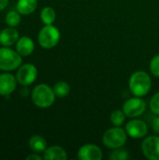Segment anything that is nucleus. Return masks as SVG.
<instances>
[{"label":"nucleus","mask_w":159,"mask_h":160,"mask_svg":"<svg viewBox=\"0 0 159 160\" xmlns=\"http://www.w3.org/2000/svg\"><path fill=\"white\" fill-rule=\"evenodd\" d=\"M37 8V0H18L16 9L22 15H29Z\"/></svg>","instance_id":"obj_16"},{"label":"nucleus","mask_w":159,"mask_h":160,"mask_svg":"<svg viewBox=\"0 0 159 160\" xmlns=\"http://www.w3.org/2000/svg\"><path fill=\"white\" fill-rule=\"evenodd\" d=\"M29 147L32 152L41 154L47 149V142L40 135H34L29 139Z\"/></svg>","instance_id":"obj_15"},{"label":"nucleus","mask_w":159,"mask_h":160,"mask_svg":"<svg viewBox=\"0 0 159 160\" xmlns=\"http://www.w3.org/2000/svg\"><path fill=\"white\" fill-rule=\"evenodd\" d=\"M9 0H0V11L5 9L8 5Z\"/></svg>","instance_id":"obj_26"},{"label":"nucleus","mask_w":159,"mask_h":160,"mask_svg":"<svg viewBox=\"0 0 159 160\" xmlns=\"http://www.w3.org/2000/svg\"><path fill=\"white\" fill-rule=\"evenodd\" d=\"M127 133L126 129L121 127H113L106 130L102 137L103 144L110 149H116L123 147L127 142Z\"/></svg>","instance_id":"obj_4"},{"label":"nucleus","mask_w":159,"mask_h":160,"mask_svg":"<svg viewBox=\"0 0 159 160\" xmlns=\"http://www.w3.org/2000/svg\"><path fill=\"white\" fill-rule=\"evenodd\" d=\"M22 55L8 47L3 46L0 48V70L4 72H10L18 69L22 65Z\"/></svg>","instance_id":"obj_3"},{"label":"nucleus","mask_w":159,"mask_h":160,"mask_svg":"<svg viewBox=\"0 0 159 160\" xmlns=\"http://www.w3.org/2000/svg\"><path fill=\"white\" fill-rule=\"evenodd\" d=\"M142 154L150 160H159V137L150 136L142 144Z\"/></svg>","instance_id":"obj_8"},{"label":"nucleus","mask_w":159,"mask_h":160,"mask_svg":"<svg viewBox=\"0 0 159 160\" xmlns=\"http://www.w3.org/2000/svg\"><path fill=\"white\" fill-rule=\"evenodd\" d=\"M55 97L53 89L46 83H40L35 86L31 94L32 102L40 109L51 107L55 101Z\"/></svg>","instance_id":"obj_2"},{"label":"nucleus","mask_w":159,"mask_h":160,"mask_svg":"<svg viewBox=\"0 0 159 160\" xmlns=\"http://www.w3.org/2000/svg\"><path fill=\"white\" fill-rule=\"evenodd\" d=\"M18 81L16 76L9 72L0 74V96L7 97L16 89Z\"/></svg>","instance_id":"obj_10"},{"label":"nucleus","mask_w":159,"mask_h":160,"mask_svg":"<svg viewBox=\"0 0 159 160\" xmlns=\"http://www.w3.org/2000/svg\"><path fill=\"white\" fill-rule=\"evenodd\" d=\"M103 154L96 144H84L78 151V158L81 160H101Z\"/></svg>","instance_id":"obj_11"},{"label":"nucleus","mask_w":159,"mask_h":160,"mask_svg":"<svg viewBox=\"0 0 159 160\" xmlns=\"http://www.w3.org/2000/svg\"><path fill=\"white\" fill-rule=\"evenodd\" d=\"M127 158H129V153L122 147L113 149L110 155V159L112 160H126Z\"/></svg>","instance_id":"obj_21"},{"label":"nucleus","mask_w":159,"mask_h":160,"mask_svg":"<svg viewBox=\"0 0 159 160\" xmlns=\"http://www.w3.org/2000/svg\"><path fill=\"white\" fill-rule=\"evenodd\" d=\"M128 84L133 96L142 98L150 92L152 87V81L147 72L139 70L131 75Z\"/></svg>","instance_id":"obj_1"},{"label":"nucleus","mask_w":159,"mask_h":160,"mask_svg":"<svg viewBox=\"0 0 159 160\" xmlns=\"http://www.w3.org/2000/svg\"><path fill=\"white\" fill-rule=\"evenodd\" d=\"M53 92L57 98H65L70 92V86L66 82H58L53 86Z\"/></svg>","instance_id":"obj_19"},{"label":"nucleus","mask_w":159,"mask_h":160,"mask_svg":"<svg viewBox=\"0 0 159 160\" xmlns=\"http://www.w3.org/2000/svg\"><path fill=\"white\" fill-rule=\"evenodd\" d=\"M21 13L16 10H9L5 17V22L7 26L10 27H16L21 22Z\"/></svg>","instance_id":"obj_18"},{"label":"nucleus","mask_w":159,"mask_h":160,"mask_svg":"<svg viewBox=\"0 0 159 160\" xmlns=\"http://www.w3.org/2000/svg\"><path fill=\"white\" fill-rule=\"evenodd\" d=\"M126 114L124 112V111L122 110H116V111H113L111 114V122L112 124L114 126V127H121L125 121H126Z\"/></svg>","instance_id":"obj_20"},{"label":"nucleus","mask_w":159,"mask_h":160,"mask_svg":"<svg viewBox=\"0 0 159 160\" xmlns=\"http://www.w3.org/2000/svg\"><path fill=\"white\" fill-rule=\"evenodd\" d=\"M40 19L44 24H52L56 19L55 10L52 7H45L40 11Z\"/></svg>","instance_id":"obj_17"},{"label":"nucleus","mask_w":159,"mask_h":160,"mask_svg":"<svg viewBox=\"0 0 159 160\" xmlns=\"http://www.w3.org/2000/svg\"><path fill=\"white\" fill-rule=\"evenodd\" d=\"M37 77V69L33 64H23L21 65L17 69L16 79L18 83L22 86L31 85Z\"/></svg>","instance_id":"obj_6"},{"label":"nucleus","mask_w":159,"mask_h":160,"mask_svg":"<svg viewBox=\"0 0 159 160\" xmlns=\"http://www.w3.org/2000/svg\"><path fill=\"white\" fill-rule=\"evenodd\" d=\"M150 110L155 115H159V92L155 94L150 100Z\"/></svg>","instance_id":"obj_22"},{"label":"nucleus","mask_w":159,"mask_h":160,"mask_svg":"<svg viewBox=\"0 0 159 160\" xmlns=\"http://www.w3.org/2000/svg\"><path fill=\"white\" fill-rule=\"evenodd\" d=\"M152 128L153 130L157 133L159 134V115H156L153 119H152Z\"/></svg>","instance_id":"obj_24"},{"label":"nucleus","mask_w":159,"mask_h":160,"mask_svg":"<svg viewBox=\"0 0 159 160\" xmlns=\"http://www.w3.org/2000/svg\"><path fill=\"white\" fill-rule=\"evenodd\" d=\"M60 31L52 24H45L39 31L37 40L43 49L54 48L60 40Z\"/></svg>","instance_id":"obj_5"},{"label":"nucleus","mask_w":159,"mask_h":160,"mask_svg":"<svg viewBox=\"0 0 159 160\" xmlns=\"http://www.w3.org/2000/svg\"><path fill=\"white\" fill-rule=\"evenodd\" d=\"M42 158H43L40 157L37 153H33V154L26 157V160H41Z\"/></svg>","instance_id":"obj_25"},{"label":"nucleus","mask_w":159,"mask_h":160,"mask_svg":"<svg viewBox=\"0 0 159 160\" xmlns=\"http://www.w3.org/2000/svg\"><path fill=\"white\" fill-rule=\"evenodd\" d=\"M20 35L15 27L7 26L0 31V44L6 47H10L18 41Z\"/></svg>","instance_id":"obj_12"},{"label":"nucleus","mask_w":159,"mask_h":160,"mask_svg":"<svg viewBox=\"0 0 159 160\" xmlns=\"http://www.w3.org/2000/svg\"><path fill=\"white\" fill-rule=\"evenodd\" d=\"M35 50V43L33 39L27 36L21 37L16 42V51L22 56H28L33 53Z\"/></svg>","instance_id":"obj_13"},{"label":"nucleus","mask_w":159,"mask_h":160,"mask_svg":"<svg viewBox=\"0 0 159 160\" xmlns=\"http://www.w3.org/2000/svg\"><path fill=\"white\" fill-rule=\"evenodd\" d=\"M146 102L139 97L127 99L123 104V111L129 118H136L141 116L146 110Z\"/></svg>","instance_id":"obj_7"},{"label":"nucleus","mask_w":159,"mask_h":160,"mask_svg":"<svg viewBox=\"0 0 159 160\" xmlns=\"http://www.w3.org/2000/svg\"><path fill=\"white\" fill-rule=\"evenodd\" d=\"M43 154V159L46 160H66L67 158V155L65 149L58 145L47 147Z\"/></svg>","instance_id":"obj_14"},{"label":"nucleus","mask_w":159,"mask_h":160,"mask_svg":"<svg viewBox=\"0 0 159 160\" xmlns=\"http://www.w3.org/2000/svg\"><path fill=\"white\" fill-rule=\"evenodd\" d=\"M150 70L155 77L159 78V54L155 55L152 58L150 62Z\"/></svg>","instance_id":"obj_23"},{"label":"nucleus","mask_w":159,"mask_h":160,"mask_svg":"<svg viewBox=\"0 0 159 160\" xmlns=\"http://www.w3.org/2000/svg\"><path fill=\"white\" fill-rule=\"evenodd\" d=\"M126 131L129 137L133 139H141L146 136L148 132V126L142 120L134 119L126 125Z\"/></svg>","instance_id":"obj_9"}]
</instances>
